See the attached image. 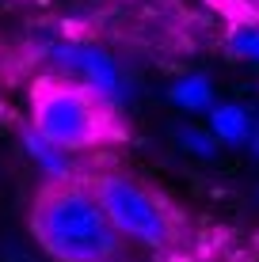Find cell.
Segmentation results:
<instances>
[{
  "instance_id": "1",
  "label": "cell",
  "mask_w": 259,
  "mask_h": 262,
  "mask_svg": "<svg viewBox=\"0 0 259 262\" xmlns=\"http://www.w3.org/2000/svg\"><path fill=\"white\" fill-rule=\"evenodd\" d=\"M38 251L53 262H118L122 236L107 221L88 183L46 186L27 213Z\"/></svg>"
},
{
  "instance_id": "2",
  "label": "cell",
  "mask_w": 259,
  "mask_h": 262,
  "mask_svg": "<svg viewBox=\"0 0 259 262\" xmlns=\"http://www.w3.org/2000/svg\"><path fill=\"white\" fill-rule=\"evenodd\" d=\"M31 129L50 144H57L61 152L76 156V152H92L99 144L114 141L118 118L114 106L103 103L99 95H92L88 88L73 84V80H38L31 99Z\"/></svg>"
},
{
  "instance_id": "3",
  "label": "cell",
  "mask_w": 259,
  "mask_h": 262,
  "mask_svg": "<svg viewBox=\"0 0 259 262\" xmlns=\"http://www.w3.org/2000/svg\"><path fill=\"white\" fill-rule=\"evenodd\" d=\"M88 186L99 198L107 221L114 224L122 243L130 239L137 247H153V251L172 243V236H175L172 216H168V209L141 183H133L126 175H95Z\"/></svg>"
},
{
  "instance_id": "4",
  "label": "cell",
  "mask_w": 259,
  "mask_h": 262,
  "mask_svg": "<svg viewBox=\"0 0 259 262\" xmlns=\"http://www.w3.org/2000/svg\"><path fill=\"white\" fill-rule=\"evenodd\" d=\"M50 57V65L61 72V80H73V84L88 88L92 95H99L103 103H111L118 111L122 103L130 99V80L122 65L99 46H84V42H50L42 50Z\"/></svg>"
},
{
  "instance_id": "5",
  "label": "cell",
  "mask_w": 259,
  "mask_h": 262,
  "mask_svg": "<svg viewBox=\"0 0 259 262\" xmlns=\"http://www.w3.org/2000/svg\"><path fill=\"white\" fill-rule=\"evenodd\" d=\"M206 129L221 148H252L259 118L252 106L236 103V99H217L213 111L206 114Z\"/></svg>"
},
{
  "instance_id": "6",
  "label": "cell",
  "mask_w": 259,
  "mask_h": 262,
  "mask_svg": "<svg viewBox=\"0 0 259 262\" xmlns=\"http://www.w3.org/2000/svg\"><path fill=\"white\" fill-rule=\"evenodd\" d=\"M19 144L23 152L31 156V164L42 171V175L50 179V186H61V183H76V167H73V156L69 152H61L57 144H50L46 137H38V133L31 129V125H23L19 133Z\"/></svg>"
},
{
  "instance_id": "7",
  "label": "cell",
  "mask_w": 259,
  "mask_h": 262,
  "mask_svg": "<svg viewBox=\"0 0 259 262\" xmlns=\"http://www.w3.org/2000/svg\"><path fill=\"white\" fill-rule=\"evenodd\" d=\"M168 103L180 106L183 114H210L213 103H217V88L206 72H183L168 88Z\"/></svg>"
},
{
  "instance_id": "8",
  "label": "cell",
  "mask_w": 259,
  "mask_h": 262,
  "mask_svg": "<svg viewBox=\"0 0 259 262\" xmlns=\"http://www.w3.org/2000/svg\"><path fill=\"white\" fill-rule=\"evenodd\" d=\"M225 46L233 57L248 61V65H259V19H240L229 27L225 34Z\"/></svg>"
},
{
  "instance_id": "9",
  "label": "cell",
  "mask_w": 259,
  "mask_h": 262,
  "mask_svg": "<svg viewBox=\"0 0 259 262\" xmlns=\"http://www.w3.org/2000/svg\"><path fill=\"white\" fill-rule=\"evenodd\" d=\"M175 144H180V148H183L191 160H213V156L221 152V144L210 137L206 125H194V122L175 125Z\"/></svg>"
},
{
  "instance_id": "10",
  "label": "cell",
  "mask_w": 259,
  "mask_h": 262,
  "mask_svg": "<svg viewBox=\"0 0 259 262\" xmlns=\"http://www.w3.org/2000/svg\"><path fill=\"white\" fill-rule=\"evenodd\" d=\"M255 118H259V114H255ZM252 156L259 160V129H255V141H252Z\"/></svg>"
}]
</instances>
